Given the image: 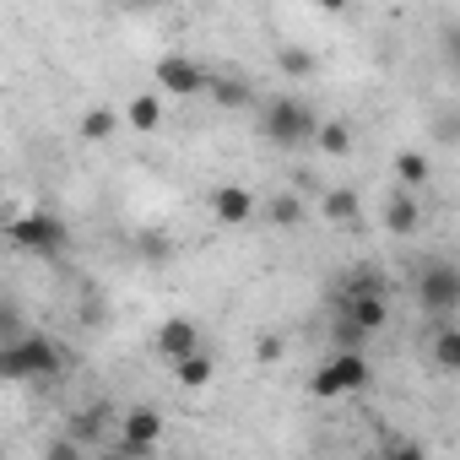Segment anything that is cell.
I'll use <instances>...</instances> for the list:
<instances>
[{
  "label": "cell",
  "mask_w": 460,
  "mask_h": 460,
  "mask_svg": "<svg viewBox=\"0 0 460 460\" xmlns=\"http://www.w3.org/2000/svg\"><path fill=\"white\" fill-rule=\"evenodd\" d=\"M66 368V347L44 331H28L22 341L0 347V379L6 385H39V379H55Z\"/></svg>",
  "instance_id": "1"
},
{
  "label": "cell",
  "mask_w": 460,
  "mask_h": 460,
  "mask_svg": "<svg viewBox=\"0 0 460 460\" xmlns=\"http://www.w3.org/2000/svg\"><path fill=\"white\" fill-rule=\"evenodd\" d=\"M261 130H266V141H271V146H304V141H314V130H320V114H314L304 98L282 93V98H271V103H266V114H261Z\"/></svg>",
  "instance_id": "2"
},
{
  "label": "cell",
  "mask_w": 460,
  "mask_h": 460,
  "mask_svg": "<svg viewBox=\"0 0 460 460\" xmlns=\"http://www.w3.org/2000/svg\"><path fill=\"white\" fill-rule=\"evenodd\" d=\"M6 239L17 244V250H28V255H60L66 244H71V227H66V217H55V211H22V217H12V227H6Z\"/></svg>",
  "instance_id": "3"
},
{
  "label": "cell",
  "mask_w": 460,
  "mask_h": 460,
  "mask_svg": "<svg viewBox=\"0 0 460 460\" xmlns=\"http://www.w3.org/2000/svg\"><path fill=\"white\" fill-rule=\"evenodd\" d=\"M363 385H368V358H363V352H331V358L314 368V379H309V390H314L320 401L352 395V390H363Z\"/></svg>",
  "instance_id": "4"
},
{
  "label": "cell",
  "mask_w": 460,
  "mask_h": 460,
  "mask_svg": "<svg viewBox=\"0 0 460 460\" xmlns=\"http://www.w3.org/2000/svg\"><path fill=\"white\" fill-rule=\"evenodd\" d=\"M417 304L428 314H455L460 309V271L449 261H428L417 271Z\"/></svg>",
  "instance_id": "5"
},
{
  "label": "cell",
  "mask_w": 460,
  "mask_h": 460,
  "mask_svg": "<svg viewBox=\"0 0 460 460\" xmlns=\"http://www.w3.org/2000/svg\"><path fill=\"white\" fill-rule=\"evenodd\" d=\"M163 438V411L157 406H130L119 417V433H114V449H125L130 460H146Z\"/></svg>",
  "instance_id": "6"
},
{
  "label": "cell",
  "mask_w": 460,
  "mask_h": 460,
  "mask_svg": "<svg viewBox=\"0 0 460 460\" xmlns=\"http://www.w3.org/2000/svg\"><path fill=\"white\" fill-rule=\"evenodd\" d=\"M336 309H341V320H352L363 336H374V331L390 320V304H385V288H379V282H358L352 293L336 298Z\"/></svg>",
  "instance_id": "7"
},
{
  "label": "cell",
  "mask_w": 460,
  "mask_h": 460,
  "mask_svg": "<svg viewBox=\"0 0 460 460\" xmlns=\"http://www.w3.org/2000/svg\"><path fill=\"white\" fill-rule=\"evenodd\" d=\"M157 87H163L168 98H195V93L211 87V71H206L200 60H190V55H163V60H157Z\"/></svg>",
  "instance_id": "8"
},
{
  "label": "cell",
  "mask_w": 460,
  "mask_h": 460,
  "mask_svg": "<svg viewBox=\"0 0 460 460\" xmlns=\"http://www.w3.org/2000/svg\"><path fill=\"white\" fill-rule=\"evenodd\" d=\"M152 347H157V358L179 363V358L200 352V325H195V320H163L157 336H152Z\"/></svg>",
  "instance_id": "9"
},
{
  "label": "cell",
  "mask_w": 460,
  "mask_h": 460,
  "mask_svg": "<svg viewBox=\"0 0 460 460\" xmlns=\"http://www.w3.org/2000/svg\"><path fill=\"white\" fill-rule=\"evenodd\" d=\"M211 217H217L222 227H244V222L255 217V195H250L244 184H217V190H211Z\"/></svg>",
  "instance_id": "10"
},
{
  "label": "cell",
  "mask_w": 460,
  "mask_h": 460,
  "mask_svg": "<svg viewBox=\"0 0 460 460\" xmlns=\"http://www.w3.org/2000/svg\"><path fill=\"white\" fill-rule=\"evenodd\" d=\"M385 227H390L395 239H411L417 227H422V206H417V195H406V190H401V195L385 206Z\"/></svg>",
  "instance_id": "11"
},
{
  "label": "cell",
  "mask_w": 460,
  "mask_h": 460,
  "mask_svg": "<svg viewBox=\"0 0 460 460\" xmlns=\"http://www.w3.org/2000/svg\"><path fill=\"white\" fill-rule=\"evenodd\" d=\"M206 93H211V103H217V109H250V103H255V87H250V82H239V76H211V87H206Z\"/></svg>",
  "instance_id": "12"
},
{
  "label": "cell",
  "mask_w": 460,
  "mask_h": 460,
  "mask_svg": "<svg viewBox=\"0 0 460 460\" xmlns=\"http://www.w3.org/2000/svg\"><path fill=\"white\" fill-rule=\"evenodd\" d=\"M211 374H217V363H211V352H206V347L173 363V379H179L184 390H206V385H211Z\"/></svg>",
  "instance_id": "13"
},
{
  "label": "cell",
  "mask_w": 460,
  "mask_h": 460,
  "mask_svg": "<svg viewBox=\"0 0 460 460\" xmlns=\"http://www.w3.org/2000/svg\"><path fill=\"white\" fill-rule=\"evenodd\" d=\"M320 211H325V217H331L336 227H352V222L363 217V200H358V190H325Z\"/></svg>",
  "instance_id": "14"
},
{
  "label": "cell",
  "mask_w": 460,
  "mask_h": 460,
  "mask_svg": "<svg viewBox=\"0 0 460 460\" xmlns=\"http://www.w3.org/2000/svg\"><path fill=\"white\" fill-rule=\"evenodd\" d=\"M125 125H130V130H141V136H146V130H157V125H163V98H157V93H141V98H130V109H125Z\"/></svg>",
  "instance_id": "15"
},
{
  "label": "cell",
  "mask_w": 460,
  "mask_h": 460,
  "mask_svg": "<svg viewBox=\"0 0 460 460\" xmlns=\"http://www.w3.org/2000/svg\"><path fill=\"white\" fill-rule=\"evenodd\" d=\"M314 146H320L325 157H347V152H352V125H347V119L320 125V130H314Z\"/></svg>",
  "instance_id": "16"
},
{
  "label": "cell",
  "mask_w": 460,
  "mask_h": 460,
  "mask_svg": "<svg viewBox=\"0 0 460 460\" xmlns=\"http://www.w3.org/2000/svg\"><path fill=\"white\" fill-rule=\"evenodd\" d=\"M277 71L293 76V82H304V76H314V55H309L304 44H282V49H277Z\"/></svg>",
  "instance_id": "17"
},
{
  "label": "cell",
  "mask_w": 460,
  "mask_h": 460,
  "mask_svg": "<svg viewBox=\"0 0 460 460\" xmlns=\"http://www.w3.org/2000/svg\"><path fill=\"white\" fill-rule=\"evenodd\" d=\"M395 179H401L406 195H417V190L428 184V157H422V152H401V157H395Z\"/></svg>",
  "instance_id": "18"
},
{
  "label": "cell",
  "mask_w": 460,
  "mask_h": 460,
  "mask_svg": "<svg viewBox=\"0 0 460 460\" xmlns=\"http://www.w3.org/2000/svg\"><path fill=\"white\" fill-rule=\"evenodd\" d=\"M103 406H87V411H76L71 422H66V438H76V444H93V438H103Z\"/></svg>",
  "instance_id": "19"
},
{
  "label": "cell",
  "mask_w": 460,
  "mask_h": 460,
  "mask_svg": "<svg viewBox=\"0 0 460 460\" xmlns=\"http://www.w3.org/2000/svg\"><path fill=\"white\" fill-rule=\"evenodd\" d=\"M76 130H82V141H109V136L119 130V114H114V109H87Z\"/></svg>",
  "instance_id": "20"
},
{
  "label": "cell",
  "mask_w": 460,
  "mask_h": 460,
  "mask_svg": "<svg viewBox=\"0 0 460 460\" xmlns=\"http://www.w3.org/2000/svg\"><path fill=\"white\" fill-rule=\"evenodd\" d=\"M266 217H271L277 227H298V222H304V200H298V195H277V200L266 206Z\"/></svg>",
  "instance_id": "21"
},
{
  "label": "cell",
  "mask_w": 460,
  "mask_h": 460,
  "mask_svg": "<svg viewBox=\"0 0 460 460\" xmlns=\"http://www.w3.org/2000/svg\"><path fill=\"white\" fill-rule=\"evenodd\" d=\"M433 358H438V368H460V331H455V325H444V331H438Z\"/></svg>",
  "instance_id": "22"
},
{
  "label": "cell",
  "mask_w": 460,
  "mask_h": 460,
  "mask_svg": "<svg viewBox=\"0 0 460 460\" xmlns=\"http://www.w3.org/2000/svg\"><path fill=\"white\" fill-rule=\"evenodd\" d=\"M22 336H28V325H22L17 304H6V298H0V347H12V341H22Z\"/></svg>",
  "instance_id": "23"
},
{
  "label": "cell",
  "mask_w": 460,
  "mask_h": 460,
  "mask_svg": "<svg viewBox=\"0 0 460 460\" xmlns=\"http://www.w3.org/2000/svg\"><path fill=\"white\" fill-rule=\"evenodd\" d=\"M44 460H82V444L60 433V438H49V449H44Z\"/></svg>",
  "instance_id": "24"
},
{
  "label": "cell",
  "mask_w": 460,
  "mask_h": 460,
  "mask_svg": "<svg viewBox=\"0 0 460 460\" xmlns=\"http://www.w3.org/2000/svg\"><path fill=\"white\" fill-rule=\"evenodd\" d=\"M385 460H428V449H422L417 438H401V444H390V449H385Z\"/></svg>",
  "instance_id": "25"
},
{
  "label": "cell",
  "mask_w": 460,
  "mask_h": 460,
  "mask_svg": "<svg viewBox=\"0 0 460 460\" xmlns=\"http://www.w3.org/2000/svg\"><path fill=\"white\" fill-rule=\"evenodd\" d=\"M141 250H146L152 261H163V255H168V239H163V234H141Z\"/></svg>",
  "instance_id": "26"
},
{
  "label": "cell",
  "mask_w": 460,
  "mask_h": 460,
  "mask_svg": "<svg viewBox=\"0 0 460 460\" xmlns=\"http://www.w3.org/2000/svg\"><path fill=\"white\" fill-rule=\"evenodd\" d=\"M282 358V341L277 336H261V363H277Z\"/></svg>",
  "instance_id": "27"
},
{
  "label": "cell",
  "mask_w": 460,
  "mask_h": 460,
  "mask_svg": "<svg viewBox=\"0 0 460 460\" xmlns=\"http://www.w3.org/2000/svg\"><path fill=\"white\" fill-rule=\"evenodd\" d=\"M103 460H130V455H125V449H109V455H103Z\"/></svg>",
  "instance_id": "28"
}]
</instances>
